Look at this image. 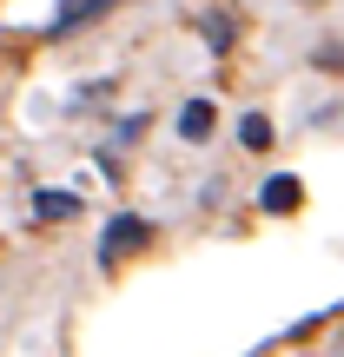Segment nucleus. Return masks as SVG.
I'll return each instance as SVG.
<instances>
[{
  "label": "nucleus",
  "instance_id": "obj_1",
  "mask_svg": "<svg viewBox=\"0 0 344 357\" xmlns=\"http://www.w3.org/2000/svg\"><path fill=\"white\" fill-rule=\"evenodd\" d=\"M146 245H153V225H146L140 212H119L113 225H106V238H100V265H119V258L146 252Z\"/></svg>",
  "mask_w": 344,
  "mask_h": 357
},
{
  "label": "nucleus",
  "instance_id": "obj_2",
  "mask_svg": "<svg viewBox=\"0 0 344 357\" xmlns=\"http://www.w3.org/2000/svg\"><path fill=\"white\" fill-rule=\"evenodd\" d=\"M100 13H113V0H66V13H53V40L80 33V26H93Z\"/></svg>",
  "mask_w": 344,
  "mask_h": 357
},
{
  "label": "nucleus",
  "instance_id": "obj_3",
  "mask_svg": "<svg viewBox=\"0 0 344 357\" xmlns=\"http://www.w3.org/2000/svg\"><path fill=\"white\" fill-rule=\"evenodd\" d=\"M212 100H192L186 106V113H179V139H192V146H199V139H212Z\"/></svg>",
  "mask_w": 344,
  "mask_h": 357
},
{
  "label": "nucleus",
  "instance_id": "obj_4",
  "mask_svg": "<svg viewBox=\"0 0 344 357\" xmlns=\"http://www.w3.org/2000/svg\"><path fill=\"white\" fill-rule=\"evenodd\" d=\"M258 199H265V212H298L305 185H298V178H265V192H258Z\"/></svg>",
  "mask_w": 344,
  "mask_h": 357
},
{
  "label": "nucleus",
  "instance_id": "obj_5",
  "mask_svg": "<svg viewBox=\"0 0 344 357\" xmlns=\"http://www.w3.org/2000/svg\"><path fill=\"white\" fill-rule=\"evenodd\" d=\"M33 212L40 218H73L80 199H73V192H33Z\"/></svg>",
  "mask_w": 344,
  "mask_h": 357
},
{
  "label": "nucleus",
  "instance_id": "obj_6",
  "mask_svg": "<svg viewBox=\"0 0 344 357\" xmlns=\"http://www.w3.org/2000/svg\"><path fill=\"white\" fill-rule=\"evenodd\" d=\"M239 139L252 146V153H265V146H271V119H265V113H252V119L239 126Z\"/></svg>",
  "mask_w": 344,
  "mask_h": 357
}]
</instances>
